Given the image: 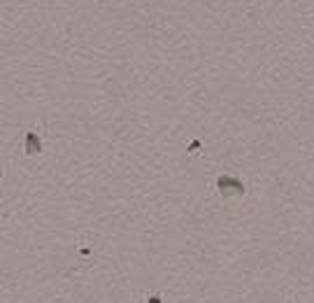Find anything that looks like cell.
<instances>
[{
    "label": "cell",
    "instance_id": "obj_1",
    "mask_svg": "<svg viewBox=\"0 0 314 303\" xmlns=\"http://www.w3.org/2000/svg\"><path fill=\"white\" fill-rule=\"evenodd\" d=\"M219 191L224 196H233V194H242L245 189H242V185L235 182V180H230V177H221L219 180Z\"/></svg>",
    "mask_w": 314,
    "mask_h": 303
},
{
    "label": "cell",
    "instance_id": "obj_2",
    "mask_svg": "<svg viewBox=\"0 0 314 303\" xmlns=\"http://www.w3.org/2000/svg\"><path fill=\"white\" fill-rule=\"evenodd\" d=\"M40 152V142L35 136H28V154H38Z\"/></svg>",
    "mask_w": 314,
    "mask_h": 303
},
{
    "label": "cell",
    "instance_id": "obj_3",
    "mask_svg": "<svg viewBox=\"0 0 314 303\" xmlns=\"http://www.w3.org/2000/svg\"><path fill=\"white\" fill-rule=\"evenodd\" d=\"M147 303H163V299L158 296V294H154V296H149V301Z\"/></svg>",
    "mask_w": 314,
    "mask_h": 303
}]
</instances>
